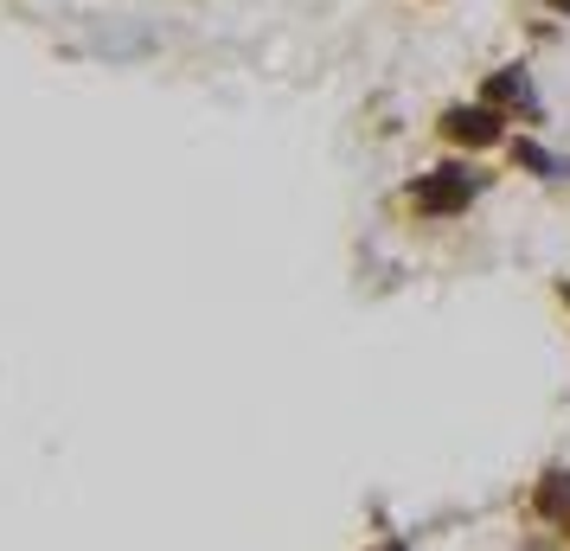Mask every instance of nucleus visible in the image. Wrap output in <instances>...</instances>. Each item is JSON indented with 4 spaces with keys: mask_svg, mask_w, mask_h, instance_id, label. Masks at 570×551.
I'll use <instances>...</instances> for the list:
<instances>
[{
    "mask_svg": "<svg viewBox=\"0 0 570 551\" xmlns=\"http://www.w3.org/2000/svg\"><path fill=\"white\" fill-rule=\"evenodd\" d=\"M532 506H539V520L551 525V539H570V474L551 469L539 481V494H532Z\"/></svg>",
    "mask_w": 570,
    "mask_h": 551,
    "instance_id": "nucleus-4",
    "label": "nucleus"
},
{
    "mask_svg": "<svg viewBox=\"0 0 570 551\" xmlns=\"http://www.w3.org/2000/svg\"><path fill=\"white\" fill-rule=\"evenodd\" d=\"M551 7H558V13H570V0H551Z\"/></svg>",
    "mask_w": 570,
    "mask_h": 551,
    "instance_id": "nucleus-6",
    "label": "nucleus"
},
{
    "mask_svg": "<svg viewBox=\"0 0 570 551\" xmlns=\"http://www.w3.org/2000/svg\"><path fill=\"white\" fill-rule=\"evenodd\" d=\"M481 186H488L481 167H468V160H442V167H430V174L404 193V206H411L416 218H455V211H468L474 199H481Z\"/></svg>",
    "mask_w": 570,
    "mask_h": 551,
    "instance_id": "nucleus-1",
    "label": "nucleus"
},
{
    "mask_svg": "<svg viewBox=\"0 0 570 551\" xmlns=\"http://www.w3.org/2000/svg\"><path fill=\"white\" fill-rule=\"evenodd\" d=\"M564 308H570V283H564Z\"/></svg>",
    "mask_w": 570,
    "mask_h": 551,
    "instance_id": "nucleus-7",
    "label": "nucleus"
},
{
    "mask_svg": "<svg viewBox=\"0 0 570 551\" xmlns=\"http://www.w3.org/2000/svg\"><path fill=\"white\" fill-rule=\"evenodd\" d=\"M481 104H488L500 122H519V129H539L544 122V104H539V90H532V71H525V65L493 71L488 90H481Z\"/></svg>",
    "mask_w": 570,
    "mask_h": 551,
    "instance_id": "nucleus-2",
    "label": "nucleus"
},
{
    "mask_svg": "<svg viewBox=\"0 0 570 551\" xmlns=\"http://www.w3.org/2000/svg\"><path fill=\"white\" fill-rule=\"evenodd\" d=\"M442 141L449 148H507V122L488 104H468V109H449L442 116Z\"/></svg>",
    "mask_w": 570,
    "mask_h": 551,
    "instance_id": "nucleus-3",
    "label": "nucleus"
},
{
    "mask_svg": "<svg viewBox=\"0 0 570 551\" xmlns=\"http://www.w3.org/2000/svg\"><path fill=\"white\" fill-rule=\"evenodd\" d=\"M507 160H519L532 180H551L558 174V155H544L539 141H525V135H507Z\"/></svg>",
    "mask_w": 570,
    "mask_h": 551,
    "instance_id": "nucleus-5",
    "label": "nucleus"
}]
</instances>
